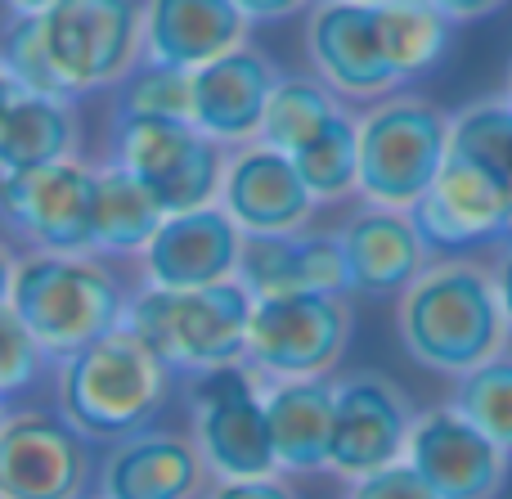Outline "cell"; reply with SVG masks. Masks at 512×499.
Wrapping results in <instances>:
<instances>
[{"label":"cell","mask_w":512,"mask_h":499,"mask_svg":"<svg viewBox=\"0 0 512 499\" xmlns=\"http://www.w3.org/2000/svg\"><path fill=\"white\" fill-rule=\"evenodd\" d=\"M396 329L405 351L432 374L463 378L508 347L495 279L477 261H432L400 293Z\"/></svg>","instance_id":"1"},{"label":"cell","mask_w":512,"mask_h":499,"mask_svg":"<svg viewBox=\"0 0 512 499\" xmlns=\"http://www.w3.org/2000/svg\"><path fill=\"white\" fill-rule=\"evenodd\" d=\"M54 378H59L54 410L72 428L86 432L95 446L99 441L113 446V441L153 428V419L167 410L171 392H176V374L126 324L68 356Z\"/></svg>","instance_id":"2"},{"label":"cell","mask_w":512,"mask_h":499,"mask_svg":"<svg viewBox=\"0 0 512 499\" xmlns=\"http://www.w3.org/2000/svg\"><path fill=\"white\" fill-rule=\"evenodd\" d=\"M9 306L63 365L81 347L122 329L131 288L113 261L95 252H27L18 257Z\"/></svg>","instance_id":"3"},{"label":"cell","mask_w":512,"mask_h":499,"mask_svg":"<svg viewBox=\"0 0 512 499\" xmlns=\"http://www.w3.org/2000/svg\"><path fill=\"white\" fill-rule=\"evenodd\" d=\"M252 306V293L239 279L207 288L140 284L126 306V329L158 351V360L176 374V383L180 378L194 383L212 369L243 365Z\"/></svg>","instance_id":"4"},{"label":"cell","mask_w":512,"mask_h":499,"mask_svg":"<svg viewBox=\"0 0 512 499\" xmlns=\"http://www.w3.org/2000/svg\"><path fill=\"white\" fill-rule=\"evenodd\" d=\"M360 126V198L369 207L414 212L450 153V117L418 95H387L355 117Z\"/></svg>","instance_id":"5"},{"label":"cell","mask_w":512,"mask_h":499,"mask_svg":"<svg viewBox=\"0 0 512 499\" xmlns=\"http://www.w3.org/2000/svg\"><path fill=\"white\" fill-rule=\"evenodd\" d=\"M225 158L230 149L203 135L194 122L167 117H108V153L104 162L131 171L162 203L167 216L198 212L221 198Z\"/></svg>","instance_id":"6"},{"label":"cell","mask_w":512,"mask_h":499,"mask_svg":"<svg viewBox=\"0 0 512 499\" xmlns=\"http://www.w3.org/2000/svg\"><path fill=\"white\" fill-rule=\"evenodd\" d=\"M41 36L63 95H108L144 59V0H54Z\"/></svg>","instance_id":"7"},{"label":"cell","mask_w":512,"mask_h":499,"mask_svg":"<svg viewBox=\"0 0 512 499\" xmlns=\"http://www.w3.org/2000/svg\"><path fill=\"white\" fill-rule=\"evenodd\" d=\"M355 315L337 293H292L252 306L243 365L265 383L328 378L351 347Z\"/></svg>","instance_id":"8"},{"label":"cell","mask_w":512,"mask_h":499,"mask_svg":"<svg viewBox=\"0 0 512 499\" xmlns=\"http://www.w3.org/2000/svg\"><path fill=\"white\" fill-rule=\"evenodd\" d=\"M189 441L212 482H248V477L279 473L261 378L248 365H225L189 383Z\"/></svg>","instance_id":"9"},{"label":"cell","mask_w":512,"mask_h":499,"mask_svg":"<svg viewBox=\"0 0 512 499\" xmlns=\"http://www.w3.org/2000/svg\"><path fill=\"white\" fill-rule=\"evenodd\" d=\"M95 441L59 410H0V499H95Z\"/></svg>","instance_id":"10"},{"label":"cell","mask_w":512,"mask_h":499,"mask_svg":"<svg viewBox=\"0 0 512 499\" xmlns=\"http://www.w3.org/2000/svg\"><path fill=\"white\" fill-rule=\"evenodd\" d=\"M95 162L68 158L0 180V234L23 252H95Z\"/></svg>","instance_id":"11"},{"label":"cell","mask_w":512,"mask_h":499,"mask_svg":"<svg viewBox=\"0 0 512 499\" xmlns=\"http://www.w3.org/2000/svg\"><path fill=\"white\" fill-rule=\"evenodd\" d=\"M414 405L396 378L378 369H355L333 378V446H328V473L360 482V477L391 468L405 459Z\"/></svg>","instance_id":"12"},{"label":"cell","mask_w":512,"mask_h":499,"mask_svg":"<svg viewBox=\"0 0 512 499\" xmlns=\"http://www.w3.org/2000/svg\"><path fill=\"white\" fill-rule=\"evenodd\" d=\"M306 54L315 77L333 86L342 99L378 104V99L400 90L396 72L387 63V45H382L378 5L315 0L306 18Z\"/></svg>","instance_id":"13"},{"label":"cell","mask_w":512,"mask_h":499,"mask_svg":"<svg viewBox=\"0 0 512 499\" xmlns=\"http://www.w3.org/2000/svg\"><path fill=\"white\" fill-rule=\"evenodd\" d=\"M405 464L432 486L436 499H495L508 486L512 455L454 405H432L409 428Z\"/></svg>","instance_id":"14"},{"label":"cell","mask_w":512,"mask_h":499,"mask_svg":"<svg viewBox=\"0 0 512 499\" xmlns=\"http://www.w3.org/2000/svg\"><path fill=\"white\" fill-rule=\"evenodd\" d=\"M216 203L230 212L243 234H301L319 207L297 162L261 140L230 149Z\"/></svg>","instance_id":"15"},{"label":"cell","mask_w":512,"mask_h":499,"mask_svg":"<svg viewBox=\"0 0 512 499\" xmlns=\"http://www.w3.org/2000/svg\"><path fill=\"white\" fill-rule=\"evenodd\" d=\"M243 230L221 203L198 212L167 216L153 243L144 248L140 270L153 288H207L239 275Z\"/></svg>","instance_id":"16"},{"label":"cell","mask_w":512,"mask_h":499,"mask_svg":"<svg viewBox=\"0 0 512 499\" xmlns=\"http://www.w3.org/2000/svg\"><path fill=\"white\" fill-rule=\"evenodd\" d=\"M333 234L342 243L346 284L360 297H396L432 266V248L409 212L364 203Z\"/></svg>","instance_id":"17"},{"label":"cell","mask_w":512,"mask_h":499,"mask_svg":"<svg viewBox=\"0 0 512 499\" xmlns=\"http://www.w3.org/2000/svg\"><path fill=\"white\" fill-rule=\"evenodd\" d=\"M414 225L427 248H472V243H512L508 198L472 162L445 153L432 189L414 203Z\"/></svg>","instance_id":"18"},{"label":"cell","mask_w":512,"mask_h":499,"mask_svg":"<svg viewBox=\"0 0 512 499\" xmlns=\"http://www.w3.org/2000/svg\"><path fill=\"white\" fill-rule=\"evenodd\" d=\"M283 72L256 45L221 54L194 72V126L221 149H239L261 135V117Z\"/></svg>","instance_id":"19"},{"label":"cell","mask_w":512,"mask_h":499,"mask_svg":"<svg viewBox=\"0 0 512 499\" xmlns=\"http://www.w3.org/2000/svg\"><path fill=\"white\" fill-rule=\"evenodd\" d=\"M239 279L252 302L292 293H337L346 297V261L333 230H301V234H243Z\"/></svg>","instance_id":"20"},{"label":"cell","mask_w":512,"mask_h":499,"mask_svg":"<svg viewBox=\"0 0 512 499\" xmlns=\"http://www.w3.org/2000/svg\"><path fill=\"white\" fill-rule=\"evenodd\" d=\"M207 468L194 441L144 428L104 450L95 499H203Z\"/></svg>","instance_id":"21"},{"label":"cell","mask_w":512,"mask_h":499,"mask_svg":"<svg viewBox=\"0 0 512 499\" xmlns=\"http://www.w3.org/2000/svg\"><path fill=\"white\" fill-rule=\"evenodd\" d=\"M248 27L234 0H144V59L198 72L248 45Z\"/></svg>","instance_id":"22"},{"label":"cell","mask_w":512,"mask_h":499,"mask_svg":"<svg viewBox=\"0 0 512 499\" xmlns=\"http://www.w3.org/2000/svg\"><path fill=\"white\" fill-rule=\"evenodd\" d=\"M265 423H270L279 473L306 477L328 468L333 446V378H297V383H265Z\"/></svg>","instance_id":"23"},{"label":"cell","mask_w":512,"mask_h":499,"mask_svg":"<svg viewBox=\"0 0 512 499\" xmlns=\"http://www.w3.org/2000/svg\"><path fill=\"white\" fill-rule=\"evenodd\" d=\"M81 158V117L72 99L18 95L0 126V180Z\"/></svg>","instance_id":"24"},{"label":"cell","mask_w":512,"mask_h":499,"mask_svg":"<svg viewBox=\"0 0 512 499\" xmlns=\"http://www.w3.org/2000/svg\"><path fill=\"white\" fill-rule=\"evenodd\" d=\"M162 221H167L162 203L131 171L113 167V162H95V207H90L95 257H144Z\"/></svg>","instance_id":"25"},{"label":"cell","mask_w":512,"mask_h":499,"mask_svg":"<svg viewBox=\"0 0 512 499\" xmlns=\"http://www.w3.org/2000/svg\"><path fill=\"white\" fill-rule=\"evenodd\" d=\"M378 27L382 45H387V63L400 86L427 77L445 59L454 32L450 18L427 0H387V5H378Z\"/></svg>","instance_id":"26"},{"label":"cell","mask_w":512,"mask_h":499,"mask_svg":"<svg viewBox=\"0 0 512 499\" xmlns=\"http://www.w3.org/2000/svg\"><path fill=\"white\" fill-rule=\"evenodd\" d=\"M337 113H346V104L333 86H324L315 72H292V77H279V86H274L256 140L279 153H297L301 144L315 131H324Z\"/></svg>","instance_id":"27"},{"label":"cell","mask_w":512,"mask_h":499,"mask_svg":"<svg viewBox=\"0 0 512 499\" xmlns=\"http://www.w3.org/2000/svg\"><path fill=\"white\" fill-rule=\"evenodd\" d=\"M450 153L472 162L512 207V104L504 95L472 99L450 117Z\"/></svg>","instance_id":"28"},{"label":"cell","mask_w":512,"mask_h":499,"mask_svg":"<svg viewBox=\"0 0 512 499\" xmlns=\"http://www.w3.org/2000/svg\"><path fill=\"white\" fill-rule=\"evenodd\" d=\"M288 158L297 162L315 203H342V198L360 194V126L351 113H337L324 131H315Z\"/></svg>","instance_id":"29"},{"label":"cell","mask_w":512,"mask_h":499,"mask_svg":"<svg viewBox=\"0 0 512 499\" xmlns=\"http://www.w3.org/2000/svg\"><path fill=\"white\" fill-rule=\"evenodd\" d=\"M108 117H167V122H194V72L162 68L140 59L113 90Z\"/></svg>","instance_id":"30"},{"label":"cell","mask_w":512,"mask_h":499,"mask_svg":"<svg viewBox=\"0 0 512 499\" xmlns=\"http://www.w3.org/2000/svg\"><path fill=\"white\" fill-rule=\"evenodd\" d=\"M450 405L472 428L486 432L499 450L512 455V356L508 351H499V356L486 360L481 369L463 374Z\"/></svg>","instance_id":"31"},{"label":"cell","mask_w":512,"mask_h":499,"mask_svg":"<svg viewBox=\"0 0 512 499\" xmlns=\"http://www.w3.org/2000/svg\"><path fill=\"white\" fill-rule=\"evenodd\" d=\"M0 72L14 81L18 95H45V99H68L59 86V72L50 63L41 36V18L27 14H9L0 27ZM77 104V99H72Z\"/></svg>","instance_id":"32"},{"label":"cell","mask_w":512,"mask_h":499,"mask_svg":"<svg viewBox=\"0 0 512 499\" xmlns=\"http://www.w3.org/2000/svg\"><path fill=\"white\" fill-rule=\"evenodd\" d=\"M45 374H59V360L36 342L14 306H0V405L18 392H32Z\"/></svg>","instance_id":"33"},{"label":"cell","mask_w":512,"mask_h":499,"mask_svg":"<svg viewBox=\"0 0 512 499\" xmlns=\"http://www.w3.org/2000/svg\"><path fill=\"white\" fill-rule=\"evenodd\" d=\"M346 499H436V495H432V486H427L423 477L405 464V459H400V464L378 468V473L351 482Z\"/></svg>","instance_id":"34"},{"label":"cell","mask_w":512,"mask_h":499,"mask_svg":"<svg viewBox=\"0 0 512 499\" xmlns=\"http://www.w3.org/2000/svg\"><path fill=\"white\" fill-rule=\"evenodd\" d=\"M203 499H301L283 473L274 477H248V482H212Z\"/></svg>","instance_id":"35"},{"label":"cell","mask_w":512,"mask_h":499,"mask_svg":"<svg viewBox=\"0 0 512 499\" xmlns=\"http://www.w3.org/2000/svg\"><path fill=\"white\" fill-rule=\"evenodd\" d=\"M315 0H234V9H239L248 23H283V18L301 14V9H310Z\"/></svg>","instance_id":"36"},{"label":"cell","mask_w":512,"mask_h":499,"mask_svg":"<svg viewBox=\"0 0 512 499\" xmlns=\"http://www.w3.org/2000/svg\"><path fill=\"white\" fill-rule=\"evenodd\" d=\"M427 5H436L450 23H472V18H486L495 9H504L508 0H427Z\"/></svg>","instance_id":"37"},{"label":"cell","mask_w":512,"mask_h":499,"mask_svg":"<svg viewBox=\"0 0 512 499\" xmlns=\"http://www.w3.org/2000/svg\"><path fill=\"white\" fill-rule=\"evenodd\" d=\"M490 279H495L499 311H504L508 338H512V243H504V252H499V261H495V270H490Z\"/></svg>","instance_id":"38"},{"label":"cell","mask_w":512,"mask_h":499,"mask_svg":"<svg viewBox=\"0 0 512 499\" xmlns=\"http://www.w3.org/2000/svg\"><path fill=\"white\" fill-rule=\"evenodd\" d=\"M14 270H18L14 243L0 234V306H9V293H14Z\"/></svg>","instance_id":"39"},{"label":"cell","mask_w":512,"mask_h":499,"mask_svg":"<svg viewBox=\"0 0 512 499\" xmlns=\"http://www.w3.org/2000/svg\"><path fill=\"white\" fill-rule=\"evenodd\" d=\"M50 5H54V0H5L9 14H27V18H41Z\"/></svg>","instance_id":"40"},{"label":"cell","mask_w":512,"mask_h":499,"mask_svg":"<svg viewBox=\"0 0 512 499\" xmlns=\"http://www.w3.org/2000/svg\"><path fill=\"white\" fill-rule=\"evenodd\" d=\"M14 99H18V90H14V81L0 72V126H5V117H9V108H14Z\"/></svg>","instance_id":"41"},{"label":"cell","mask_w":512,"mask_h":499,"mask_svg":"<svg viewBox=\"0 0 512 499\" xmlns=\"http://www.w3.org/2000/svg\"><path fill=\"white\" fill-rule=\"evenodd\" d=\"M504 99L512 104V63H508V90H504Z\"/></svg>","instance_id":"42"},{"label":"cell","mask_w":512,"mask_h":499,"mask_svg":"<svg viewBox=\"0 0 512 499\" xmlns=\"http://www.w3.org/2000/svg\"><path fill=\"white\" fill-rule=\"evenodd\" d=\"M355 5H387V0H355Z\"/></svg>","instance_id":"43"}]
</instances>
